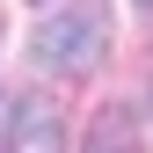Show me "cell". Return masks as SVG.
<instances>
[{
  "label": "cell",
  "mask_w": 153,
  "mask_h": 153,
  "mask_svg": "<svg viewBox=\"0 0 153 153\" xmlns=\"http://www.w3.org/2000/svg\"><path fill=\"white\" fill-rule=\"evenodd\" d=\"M80 153H146V139H139V117H131V109H95V124H88Z\"/></svg>",
  "instance_id": "3957f363"
},
{
  "label": "cell",
  "mask_w": 153,
  "mask_h": 153,
  "mask_svg": "<svg viewBox=\"0 0 153 153\" xmlns=\"http://www.w3.org/2000/svg\"><path fill=\"white\" fill-rule=\"evenodd\" d=\"M7 153H66V117L44 95L7 102Z\"/></svg>",
  "instance_id": "7a4b0ae2"
},
{
  "label": "cell",
  "mask_w": 153,
  "mask_h": 153,
  "mask_svg": "<svg viewBox=\"0 0 153 153\" xmlns=\"http://www.w3.org/2000/svg\"><path fill=\"white\" fill-rule=\"evenodd\" d=\"M109 51V0H73V7L44 15L29 36V59L44 73H59V80H80L95 73V59Z\"/></svg>",
  "instance_id": "6da1fadb"
},
{
  "label": "cell",
  "mask_w": 153,
  "mask_h": 153,
  "mask_svg": "<svg viewBox=\"0 0 153 153\" xmlns=\"http://www.w3.org/2000/svg\"><path fill=\"white\" fill-rule=\"evenodd\" d=\"M139 7H146V15H153V0H139Z\"/></svg>",
  "instance_id": "277c9868"
}]
</instances>
